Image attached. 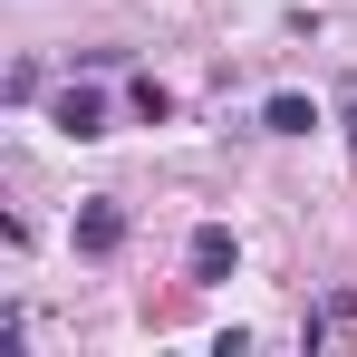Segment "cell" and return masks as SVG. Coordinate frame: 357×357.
I'll list each match as a JSON object with an SVG mask.
<instances>
[{
    "label": "cell",
    "mask_w": 357,
    "mask_h": 357,
    "mask_svg": "<svg viewBox=\"0 0 357 357\" xmlns=\"http://www.w3.org/2000/svg\"><path fill=\"white\" fill-rule=\"evenodd\" d=\"M49 126L87 145V135H107V97H97V87H68V97H49Z\"/></svg>",
    "instance_id": "2"
},
{
    "label": "cell",
    "mask_w": 357,
    "mask_h": 357,
    "mask_svg": "<svg viewBox=\"0 0 357 357\" xmlns=\"http://www.w3.org/2000/svg\"><path fill=\"white\" fill-rule=\"evenodd\" d=\"M68 241H77L87 261H107V251L126 241V213H116V203H77V222H68Z\"/></svg>",
    "instance_id": "1"
},
{
    "label": "cell",
    "mask_w": 357,
    "mask_h": 357,
    "mask_svg": "<svg viewBox=\"0 0 357 357\" xmlns=\"http://www.w3.org/2000/svg\"><path fill=\"white\" fill-rule=\"evenodd\" d=\"M183 261H193V280H232V261H241V241L222 232V222H203V232L183 241Z\"/></svg>",
    "instance_id": "3"
},
{
    "label": "cell",
    "mask_w": 357,
    "mask_h": 357,
    "mask_svg": "<svg viewBox=\"0 0 357 357\" xmlns=\"http://www.w3.org/2000/svg\"><path fill=\"white\" fill-rule=\"evenodd\" d=\"M348 135H357V77H348Z\"/></svg>",
    "instance_id": "5"
},
{
    "label": "cell",
    "mask_w": 357,
    "mask_h": 357,
    "mask_svg": "<svg viewBox=\"0 0 357 357\" xmlns=\"http://www.w3.org/2000/svg\"><path fill=\"white\" fill-rule=\"evenodd\" d=\"M261 126H271V135H309V126H319V107H309L299 87H280V97L261 107Z\"/></svg>",
    "instance_id": "4"
}]
</instances>
